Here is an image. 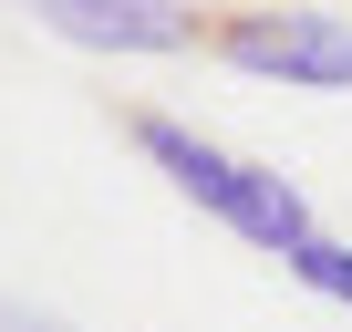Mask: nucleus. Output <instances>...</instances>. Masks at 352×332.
I'll list each match as a JSON object with an SVG mask.
<instances>
[{"instance_id": "20e7f679", "label": "nucleus", "mask_w": 352, "mask_h": 332, "mask_svg": "<svg viewBox=\"0 0 352 332\" xmlns=\"http://www.w3.org/2000/svg\"><path fill=\"white\" fill-rule=\"evenodd\" d=\"M228 229H239L249 249H270V260H290L300 239H321V229H311V198L280 177V166H249V177H239V198H228Z\"/></svg>"}, {"instance_id": "7ed1b4c3", "label": "nucleus", "mask_w": 352, "mask_h": 332, "mask_svg": "<svg viewBox=\"0 0 352 332\" xmlns=\"http://www.w3.org/2000/svg\"><path fill=\"white\" fill-rule=\"evenodd\" d=\"M124 135H135V156L155 166V177H166L176 198H197L208 218H228V198H239V177H249V156H228V145H208L197 125H176V114H135Z\"/></svg>"}, {"instance_id": "423d86ee", "label": "nucleus", "mask_w": 352, "mask_h": 332, "mask_svg": "<svg viewBox=\"0 0 352 332\" xmlns=\"http://www.w3.org/2000/svg\"><path fill=\"white\" fill-rule=\"evenodd\" d=\"M0 332H73V322H52V311H32V301H0Z\"/></svg>"}, {"instance_id": "f257e3e1", "label": "nucleus", "mask_w": 352, "mask_h": 332, "mask_svg": "<svg viewBox=\"0 0 352 332\" xmlns=\"http://www.w3.org/2000/svg\"><path fill=\"white\" fill-rule=\"evenodd\" d=\"M218 63L290 83V94H352V21L342 11H228L208 32Z\"/></svg>"}, {"instance_id": "f03ea898", "label": "nucleus", "mask_w": 352, "mask_h": 332, "mask_svg": "<svg viewBox=\"0 0 352 332\" xmlns=\"http://www.w3.org/2000/svg\"><path fill=\"white\" fill-rule=\"evenodd\" d=\"M32 21L83 42V52H197V11L187 0H32Z\"/></svg>"}, {"instance_id": "39448f33", "label": "nucleus", "mask_w": 352, "mask_h": 332, "mask_svg": "<svg viewBox=\"0 0 352 332\" xmlns=\"http://www.w3.org/2000/svg\"><path fill=\"white\" fill-rule=\"evenodd\" d=\"M280 270H290L300 291H321V301H342V311H352V239H300Z\"/></svg>"}]
</instances>
